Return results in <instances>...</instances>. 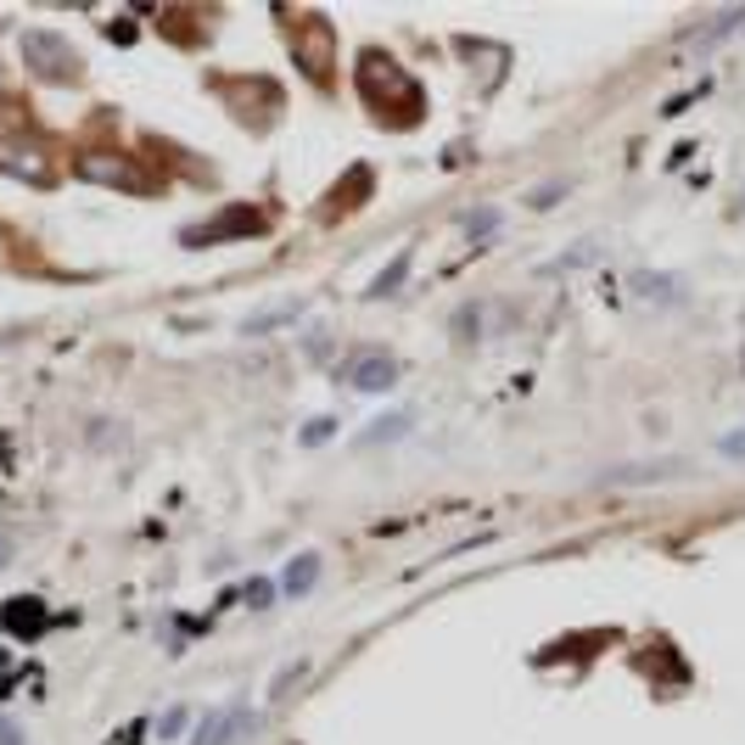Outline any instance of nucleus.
<instances>
[{"label":"nucleus","mask_w":745,"mask_h":745,"mask_svg":"<svg viewBox=\"0 0 745 745\" xmlns=\"http://www.w3.org/2000/svg\"><path fill=\"white\" fill-rule=\"evenodd\" d=\"M342 376H348V387H359V393H387V387L398 382V364H393L387 353L370 348V353H359V359L342 370Z\"/></svg>","instance_id":"1"},{"label":"nucleus","mask_w":745,"mask_h":745,"mask_svg":"<svg viewBox=\"0 0 745 745\" xmlns=\"http://www.w3.org/2000/svg\"><path fill=\"white\" fill-rule=\"evenodd\" d=\"M247 729H253V712H247V707H230V712H213L191 745H230V740L247 734Z\"/></svg>","instance_id":"2"},{"label":"nucleus","mask_w":745,"mask_h":745,"mask_svg":"<svg viewBox=\"0 0 745 745\" xmlns=\"http://www.w3.org/2000/svg\"><path fill=\"white\" fill-rule=\"evenodd\" d=\"M314 578H319V555H314V549H303V555H292L287 572H281V594L303 600V594H314Z\"/></svg>","instance_id":"3"},{"label":"nucleus","mask_w":745,"mask_h":745,"mask_svg":"<svg viewBox=\"0 0 745 745\" xmlns=\"http://www.w3.org/2000/svg\"><path fill=\"white\" fill-rule=\"evenodd\" d=\"M409 427H415V415H409V409H398V415H382V421H370V427L359 432V443H364V449H376V443H398Z\"/></svg>","instance_id":"4"},{"label":"nucleus","mask_w":745,"mask_h":745,"mask_svg":"<svg viewBox=\"0 0 745 745\" xmlns=\"http://www.w3.org/2000/svg\"><path fill=\"white\" fill-rule=\"evenodd\" d=\"M185 729H191V707H168V712L158 718V734H163V740H179Z\"/></svg>","instance_id":"5"},{"label":"nucleus","mask_w":745,"mask_h":745,"mask_svg":"<svg viewBox=\"0 0 745 745\" xmlns=\"http://www.w3.org/2000/svg\"><path fill=\"white\" fill-rule=\"evenodd\" d=\"M303 673H309V662H292V667H281V678H275V701H287V689H292Z\"/></svg>","instance_id":"6"},{"label":"nucleus","mask_w":745,"mask_h":745,"mask_svg":"<svg viewBox=\"0 0 745 745\" xmlns=\"http://www.w3.org/2000/svg\"><path fill=\"white\" fill-rule=\"evenodd\" d=\"M404 269H409V258H398V264H393V269L382 275V281H376V287H370V298H382V292H393V287L404 281Z\"/></svg>","instance_id":"7"},{"label":"nucleus","mask_w":745,"mask_h":745,"mask_svg":"<svg viewBox=\"0 0 745 745\" xmlns=\"http://www.w3.org/2000/svg\"><path fill=\"white\" fill-rule=\"evenodd\" d=\"M718 454H723V459H745V432H723Z\"/></svg>","instance_id":"8"},{"label":"nucleus","mask_w":745,"mask_h":745,"mask_svg":"<svg viewBox=\"0 0 745 745\" xmlns=\"http://www.w3.org/2000/svg\"><path fill=\"white\" fill-rule=\"evenodd\" d=\"M493 230H499V213H493V208L472 213V236H493Z\"/></svg>","instance_id":"9"},{"label":"nucleus","mask_w":745,"mask_h":745,"mask_svg":"<svg viewBox=\"0 0 745 745\" xmlns=\"http://www.w3.org/2000/svg\"><path fill=\"white\" fill-rule=\"evenodd\" d=\"M0 745H23V734H18V723H7V718H0Z\"/></svg>","instance_id":"10"},{"label":"nucleus","mask_w":745,"mask_h":745,"mask_svg":"<svg viewBox=\"0 0 745 745\" xmlns=\"http://www.w3.org/2000/svg\"><path fill=\"white\" fill-rule=\"evenodd\" d=\"M319 438H331V421H314V427L303 432V443H319Z\"/></svg>","instance_id":"11"}]
</instances>
